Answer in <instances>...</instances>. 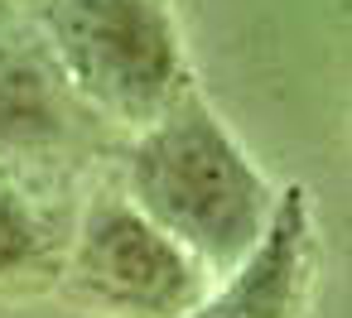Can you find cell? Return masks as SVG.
I'll list each match as a JSON object with an SVG mask.
<instances>
[{"mask_svg":"<svg viewBox=\"0 0 352 318\" xmlns=\"http://www.w3.org/2000/svg\"><path fill=\"white\" fill-rule=\"evenodd\" d=\"M126 198L208 275H232L265 236L280 193L251 164L198 87H188L116 159Z\"/></svg>","mask_w":352,"mask_h":318,"instance_id":"obj_1","label":"cell"},{"mask_svg":"<svg viewBox=\"0 0 352 318\" xmlns=\"http://www.w3.org/2000/svg\"><path fill=\"white\" fill-rule=\"evenodd\" d=\"M73 92L126 140L150 130L188 87L169 0H30Z\"/></svg>","mask_w":352,"mask_h":318,"instance_id":"obj_2","label":"cell"},{"mask_svg":"<svg viewBox=\"0 0 352 318\" xmlns=\"http://www.w3.org/2000/svg\"><path fill=\"white\" fill-rule=\"evenodd\" d=\"M111 130L63 78L30 0H0V174L73 183L78 169L121 159Z\"/></svg>","mask_w":352,"mask_h":318,"instance_id":"obj_3","label":"cell"},{"mask_svg":"<svg viewBox=\"0 0 352 318\" xmlns=\"http://www.w3.org/2000/svg\"><path fill=\"white\" fill-rule=\"evenodd\" d=\"M63 289L107 318H184L212 289V275L107 179L78 207Z\"/></svg>","mask_w":352,"mask_h":318,"instance_id":"obj_4","label":"cell"},{"mask_svg":"<svg viewBox=\"0 0 352 318\" xmlns=\"http://www.w3.org/2000/svg\"><path fill=\"white\" fill-rule=\"evenodd\" d=\"M314 207L309 193L289 183L256 251L232 275H222V284L208 289L184 318H299L314 289Z\"/></svg>","mask_w":352,"mask_h":318,"instance_id":"obj_5","label":"cell"},{"mask_svg":"<svg viewBox=\"0 0 352 318\" xmlns=\"http://www.w3.org/2000/svg\"><path fill=\"white\" fill-rule=\"evenodd\" d=\"M78 198L54 179L0 174V299H34L63 284Z\"/></svg>","mask_w":352,"mask_h":318,"instance_id":"obj_6","label":"cell"}]
</instances>
